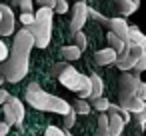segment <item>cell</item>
<instances>
[{
  "instance_id": "1",
  "label": "cell",
  "mask_w": 146,
  "mask_h": 136,
  "mask_svg": "<svg viewBox=\"0 0 146 136\" xmlns=\"http://www.w3.org/2000/svg\"><path fill=\"white\" fill-rule=\"evenodd\" d=\"M34 46V38L28 32V28H20L18 34L14 36V44L12 50H8L6 60L0 62V74L8 82H18L26 76L28 72V58H30V50Z\"/></svg>"
},
{
  "instance_id": "2",
  "label": "cell",
  "mask_w": 146,
  "mask_h": 136,
  "mask_svg": "<svg viewBox=\"0 0 146 136\" xmlns=\"http://www.w3.org/2000/svg\"><path fill=\"white\" fill-rule=\"evenodd\" d=\"M24 98L26 102L36 108V110H50V112H56V114H66L70 110V104L58 96H52L48 92H44L36 82L28 84V88L24 90Z\"/></svg>"
},
{
  "instance_id": "3",
  "label": "cell",
  "mask_w": 146,
  "mask_h": 136,
  "mask_svg": "<svg viewBox=\"0 0 146 136\" xmlns=\"http://www.w3.org/2000/svg\"><path fill=\"white\" fill-rule=\"evenodd\" d=\"M138 76L134 74H120L118 78V106L128 110L130 114L146 110L144 100L138 98Z\"/></svg>"
},
{
  "instance_id": "4",
  "label": "cell",
  "mask_w": 146,
  "mask_h": 136,
  "mask_svg": "<svg viewBox=\"0 0 146 136\" xmlns=\"http://www.w3.org/2000/svg\"><path fill=\"white\" fill-rule=\"evenodd\" d=\"M28 32L34 38V44L38 48H46L50 42V34H52V8H42L34 14L32 24L26 26Z\"/></svg>"
},
{
  "instance_id": "5",
  "label": "cell",
  "mask_w": 146,
  "mask_h": 136,
  "mask_svg": "<svg viewBox=\"0 0 146 136\" xmlns=\"http://www.w3.org/2000/svg\"><path fill=\"white\" fill-rule=\"evenodd\" d=\"M58 80H60V84L66 86L68 90L78 92L82 98H88V94H90V78L84 76V74H80L76 68L66 66V68L58 74Z\"/></svg>"
},
{
  "instance_id": "6",
  "label": "cell",
  "mask_w": 146,
  "mask_h": 136,
  "mask_svg": "<svg viewBox=\"0 0 146 136\" xmlns=\"http://www.w3.org/2000/svg\"><path fill=\"white\" fill-rule=\"evenodd\" d=\"M144 54H146V48H144V46L134 44V42H126L124 52L114 58V64H116V68H120V70L126 72V70H130V68L136 64V60H138L140 56H144Z\"/></svg>"
},
{
  "instance_id": "7",
  "label": "cell",
  "mask_w": 146,
  "mask_h": 136,
  "mask_svg": "<svg viewBox=\"0 0 146 136\" xmlns=\"http://www.w3.org/2000/svg\"><path fill=\"white\" fill-rule=\"evenodd\" d=\"M2 112H4V122L8 126H12V124H18L20 126V122L24 120V106H22V102L16 96H8L4 100Z\"/></svg>"
},
{
  "instance_id": "8",
  "label": "cell",
  "mask_w": 146,
  "mask_h": 136,
  "mask_svg": "<svg viewBox=\"0 0 146 136\" xmlns=\"http://www.w3.org/2000/svg\"><path fill=\"white\" fill-rule=\"evenodd\" d=\"M86 10H88V6H86L84 0H76V4L72 8V18H70V32L72 34L78 32V30H82V26L86 24V20H88Z\"/></svg>"
},
{
  "instance_id": "9",
  "label": "cell",
  "mask_w": 146,
  "mask_h": 136,
  "mask_svg": "<svg viewBox=\"0 0 146 136\" xmlns=\"http://www.w3.org/2000/svg\"><path fill=\"white\" fill-rule=\"evenodd\" d=\"M14 34V12L10 6L0 4V36Z\"/></svg>"
},
{
  "instance_id": "10",
  "label": "cell",
  "mask_w": 146,
  "mask_h": 136,
  "mask_svg": "<svg viewBox=\"0 0 146 136\" xmlns=\"http://www.w3.org/2000/svg\"><path fill=\"white\" fill-rule=\"evenodd\" d=\"M108 114H106V122H108V132L110 136H120L122 134V128H124V120L120 116V112H116L110 104H108Z\"/></svg>"
},
{
  "instance_id": "11",
  "label": "cell",
  "mask_w": 146,
  "mask_h": 136,
  "mask_svg": "<svg viewBox=\"0 0 146 136\" xmlns=\"http://www.w3.org/2000/svg\"><path fill=\"white\" fill-rule=\"evenodd\" d=\"M108 28H110V32H114L118 38H122L126 42V38H128V24H126L124 18H112L108 22Z\"/></svg>"
},
{
  "instance_id": "12",
  "label": "cell",
  "mask_w": 146,
  "mask_h": 136,
  "mask_svg": "<svg viewBox=\"0 0 146 136\" xmlns=\"http://www.w3.org/2000/svg\"><path fill=\"white\" fill-rule=\"evenodd\" d=\"M114 8H116L122 16H130L132 12H136L138 2H134V0H114Z\"/></svg>"
},
{
  "instance_id": "13",
  "label": "cell",
  "mask_w": 146,
  "mask_h": 136,
  "mask_svg": "<svg viewBox=\"0 0 146 136\" xmlns=\"http://www.w3.org/2000/svg\"><path fill=\"white\" fill-rule=\"evenodd\" d=\"M114 58H116V52H114L112 48H104V50H98V52L94 54V62H96L98 66L112 64V62H114Z\"/></svg>"
},
{
  "instance_id": "14",
  "label": "cell",
  "mask_w": 146,
  "mask_h": 136,
  "mask_svg": "<svg viewBox=\"0 0 146 136\" xmlns=\"http://www.w3.org/2000/svg\"><path fill=\"white\" fill-rule=\"evenodd\" d=\"M88 78H90V94H88V98H90V100H94V98L102 96L104 82H102V78H100L98 74H92V76H88Z\"/></svg>"
},
{
  "instance_id": "15",
  "label": "cell",
  "mask_w": 146,
  "mask_h": 136,
  "mask_svg": "<svg viewBox=\"0 0 146 136\" xmlns=\"http://www.w3.org/2000/svg\"><path fill=\"white\" fill-rule=\"evenodd\" d=\"M126 42H134V44H140V46L146 48V38H144V34L136 26H128V38H126Z\"/></svg>"
},
{
  "instance_id": "16",
  "label": "cell",
  "mask_w": 146,
  "mask_h": 136,
  "mask_svg": "<svg viewBox=\"0 0 146 136\" xmlns=\"http://www.w3.org/2000/svg\"><path fill=\"white\" fill-rule=\"evenodd\" d=\"M106 40H108V44H110V48L116 52V56L118 54H122L124 52V46H126V42L122 40V38H118L114 32H108V36H106Z\"/></svg>"
},
{
  "instance_id": "17",
  "label": "cell",
  "mask_w": 146,
  "mask_h": 136,
  "mask_svg": "<svg viewBox=\"0 0 146 136\" xmlns=\"http://www.w3.org/2000/svg\"><path fill=\"white\" fill-rule=\"evenodd\" d=\"M80 48L78 46H64L62 50H60V56L62 58H66V60H78L80 58Z\"/></svg>"
},
{
  "instance_id": "18",
  "label": "cell",
  "mask_w": 146,
  "mask_h": 136,
  "mask_svg": "<svg viewBox=\"0 0 146 136\" xmlns=\"http://www.w3.org/2000/svg\"><path fill=\"white\" fill-rule=\"evenodd\" d=\"M70 108H72L76 114H88V112L92 110V108H90V104H88V102H84L82 98H76V100L70 104Z\"/></svg>"
},
{
  "instance_id": "19",
  "label": "cell",
  "mask_w": 146,
  "mask_h": 136,
  "mask_svg": "<svg viewBox=\"0 0 146 136\" xmlns=\"http://www.w3.org/2000/svg\"><path fill=\"white\" fill-rule=\"evenodd\" d=\"M86 14H88V18H92L94 22H98V24H102V26H108V22H110L106 16H102V14H100V12H96L94 8H88V10H86Z\"/></svg>"
},
{
  "instance_id": "20",
  "label": "cell",
  "mask_w": 146,
  "mask_h": 136,
  "mask_svg": "<svg viewBox=\"0 0 146 136\" xmlns=\"http://www.w3.org/2000/svg\"><path fill=\"white\" fill-rule=\"evenodd\" d=\"M144 68H146V54H144V56H140V58L136 60V64L130 68V70H132L130 74H134V76H140V72H144Z\"/></svg>"
},
{
  "instance_id": "21",
  "label": "cell",
  "mask_w": 146,
  "mask_h": 136,
  "mask_svg": "<svg viewBox=\"0 0 146 136\" xmlns=\"http://www.w3.org/2000/svg\"><path fill=\"white\" fill-rule=\"evenodd\" d=\"M108 104H110V102H108V100H106L104 96H98V98H94V100H92L90 108H96L98 112H104V110L108 108Z\"/></svg>"
},
{
  "instance_id": "22",
  "label": "cell",
  "mask_w": 146,
  "mask_h": 136,
  "mask_svg": "<svg viewBox=\"0 0 146 136\" xmlns=\"http://www.w3.org/2000/svg\"><path fill=\"white\" fill-rule=\"evenodd\" d=\"M98 136H110L108 122H106V114H100L98 116Z\"/></svg>"
},
{
  "instance_id": "23",
  "label": "cell",
  "mask_w": 146,
  "mask_h": 136,
  "mask_svg": "<svg viewBox=\"0 0 146 136\" xmlns=\"http://www.w3.org/2000/svg\"><path fill=\"white\" fill-rule=\"evenodd\" d=\"M12 6L22 12H32V0H12Z\"/></svg>"
},
{
  "instance_id": "24",
  "label": "cell",
  "mask_w": 146,
  "mask_h": 136,
  "mask_svg": "<svg viewBox=\"0 0 146 136\" xmlns=\"http://www.w3.org/2000/svg\"><path fill=\"white\" fill-rule=\"evenodd\" d=\"M74 122H76V112L70 108V110L64 114V122H62V124H64V128L68 130V128H72V126H74Z\"/></svg>"
},
{
  "instance_id": "25",
  "label": "cell",
  "mask_w": 146,
  "mask_h": 136,
  "mask_svg": "<svg viewBox=\"0 0 146 136\" xmlns=\"http://www.w3.org/2000/svg\"><path fill=\"white\" fill-rule=\"evenodd\" d=\"M44 136H72V134L70 132H64V130H60L56 126H48L46 132H44Z\"/></svg>"
},
{
  "instance_id": "26",
  "label": "cell",
  "mask_w": 146,
  "mask_h": 136,
  "mask_svg": "<svg viewBox=\"0 0 146 136\" xmlns=\"http://www.w3.org/2000/svg\"><path fill=\"white\" fill-rule=\"evenodd\" d=\"M74 42H76L74 46H78L80 50H84V48H86V36L82 34V30H78V32H74Z\"/></svg>"
},
{
  "instance_id": "27",
  "label": "cell",
  "mask_w": 146,
  "mask_h": 136,
  "mask_svg": "<svg viewBox=\"0 0 146 136\" xmlns=\"http://www.w3.org/2000/svg\"><path fill=\"white\" fill-rule=\"evenodd\" d=\"M52 10H56L58 14H66V10H68V4H66V0H56Z\"/></svg>"
},
{
  "instance_id": "28",
  "label": "cell",
  "mask_w": 146,
  "mask_h": 136,
  "mask_svg": "<svg viewBox=\"0 0 146 136\" xmlns=\"http://www.w3.org/2000/svg\"><path fill=\"white\" fill-rule=\"evenodd\" d=\"M66 66H70L66 60H64V62H58V64H54V66H52V76H56V78H58V74H60V72H62Z\"/></svg>"
},
{
  "instance_id": "29",
  "label": "cell",
  "mask_w": 146,
  "mask_h": 136,
  "mask_svg": "<svg viewBox=\"0 0 146 136\" xmlns=\"http://www.w3.org/2000/svg\"><path fill=\"white\" fill-rule=\"evenodd\" d=\"M32 20H34V14H32V12H22V14H20V22H22L24 26L32 24Z\"/></svg>"
},
{
  "instance_id": "30",
  "label": "cell",
  "mask_w": 146,
  "mask_h": 136,
  "mask_svg": "<svg viewBox=\"0 0 146 136\" xmlns=\"http://www.w3.org/2000/svg\"><path fill=\"white\" fill-rule=\"evenodd\" d=\"M146 110H142V112H134V116H136V122H138V128L140 130H144V122H146V114H144Z\"/></svg>"
},
{
  "instance_id": "31",
  "label": "cell",
  "mask_w": 146,
  "mask_h": 136,
  "mask_svg": "<svg viewBox=\"0 0 146 136\" xmlns=\"http://www.w3.org/2000/svg\"><path fill=\"white\" fill-rule=\"evenodd\" d=\"M136 88H138V98L144 100V98H146V84H144L140 78H138V86H136Z\"/></svg>"
},
{
  "instance_id": "32",
  "label": "cell",
  "mask_w": 146,
  "mask_h": 136,
  "mask_svg": "<svg viewBox=\"0 0 146 136\" xmlns=\"http://www.w3.org/2000/svg\"><path fill=\"white\" fill-rule=\"evenodd\" d=\"M54 2L56 0H36V4L42 8H54Z\"/></svg>"
},
{
  "instance_id": "33",
  "label": "cell",
  "mask_w": 146,
  "mask_h": 136,
  "mask_svg": "<svg viewBox=\"0 0 146 136\" xmlns=\"http://www.w3.org/2000/svg\"><path fill=\"white\" fill-rule=\"evenodd\" d=\"M6 56H8V48H6V44L2 40H0V62L6 60Z\"/></svg>"
},
{
  "instance_id": "34",
  "label": "cell",
  "mask_w": 146,
  "mask_h": 136,
  "mask_svg": "<svg viewBox=\"0 0 146 136\" xmlns=\"http://www.w3.org/2000/svg\"><path fill=\"white\" fill-rule=\"evenodd\" d=\"M8 96H10V94H8V90H4L2 86H0V106H2V104H4V100H6Z\"/></svg>"
},
{
  "instance_id": "35",
  "label": "cell",
  "mask_w": 146,
  "mask_h": 136,
  "mask_svg": "<svg viewBox=\"0 0 146 136\" xmlns=\"http://www.w3.org/2000/svg\"><path fill=\"white\" fill-rule=\"evenodd\" d=\"M8 128H10V126H8L6 122H0V136H6V134H8Z\"/></svg>"
},
{
  "instance_id": "36",
  "label": "cell",
  "mask_w": 146,
  "mask_h": 136,
  "mask_svg": "<svg viewBox=\"0 0 146 136\" xmlns=\"http://www.w3.org/2000/svg\"><path fill=\"white\" fill-rule=\"evenodd\" d=\"M2 80H4V78H2V74H0V86H2Z\"/></svg>"
},
{
  "instance_id": "37",
  "label": "cell",
  "mask_w": 146,
  "mask_h": 136,
  "mask_svg": "<svg viewBox=\"0 0 146 136\" xmlns=\"http://www.w3.org/2000/svg\"><path fill=\"white\" fill-rule=\"evenodd\" d=\"M134 2H138V0H134Z\"/></svg>"
}]
</instances>
